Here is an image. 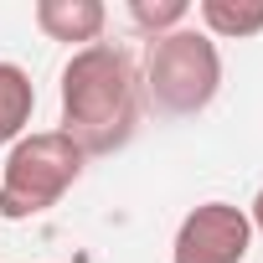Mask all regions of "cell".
Returning a JSON list of instances; mask_svg holds the SVG:
<instances>
[{
    "label": "cell",
    "instance_id": "9",
    "mask_svg": "<svg viewBox=\"0 0 263 263\" xmlns=\"http://www.w3.org/2000/svg\"><path fill=\"white\" fill-rule=\"evenodd\" d=\"M248 222H253V232H263V186H258V196H253V206H248Z\"/></svg>",
    "mask_w": 263,
    "mask_h": 263
},
{
    "label": "cell",
    "instance_id": "4",
    "mask_svg": "<svg viewBox=\"0 0 263 263\" xmlns=\"http://www.w3.org/2000/svg\"><path fill=\"white\" fill-rule=\"evenodd\" d=\"M253 248V222L232 201H201L181 217L171 263H242Z\"/></svg>",
    "mask_w": 263,
    "mask_h": 263
},
{
    "label": "cell",
    "instance_id": "2",
    "mask_svg": "<svg viewBox=\"0 0 263 263\" xmlns=\"http://www.w3.org/2000/svg\"><path fill=\"white\" fill-rule=\"evenodd\" d=\"M140 88L171 119H191V114L212 108V98L222 88V52H217V42L206 31H196V26H181L171 36H155L145 47Z\"/></svg>",
    "mask_w": 263,
    "mask_h": 263
},
{
    "label": "cell",
    "instance_id": "1",
    "mask_svg": "<svg viewBox=\"0 0 263 263\" xmlns=\"http://www.w3.org/2000/svg\"><path fill=\"white\" fill-rule=\"evenodd\" d=\"M140 62L119 42L78 47L62 67V135L83 155H108L135 140L140 124Z\"/></svg>",
    "mask_w": 263,
    "mask_h": 263
},
{
    "label": "cell",
    "instance_id": "3",
    "mask_svg": "<svg viewBox=\"0 0 263 263\" xmlns=\"http://www.w3.org/2000/svg\"><path fill=\"white\" fill-rule=\"evenodd\" d=\"M83 150L62 135V129H36L21 135L0 165V217L6 222H31L52 212L83 176Z\"/></svg>",
    "mask_w": 263,
    "mask_h": 263
},
{
    "label": "cell",
    "instance_id": "6",
    "mask_svg": "<svg viewBox=\"0 0 263 263\" xmlns=\"http://www.w3.org/2000/svg\"><path fill=\"white\" fill-rule=\"evenodd\" d=\"M36 114V88L21 62H0V145H16Z\"/></svg>",
    "mask_w": 263,
    "mask_h": 263
},
{
    "label": "cell",
    "instance_id": "5",
    "mask_svg": "<svg viewBox=\"0 0 263 263\" xmlns=\"http://www.w3.org/2000/svg\"><path fill=\"white\" fill-rule=\"evenodd\" d=\"M103 21H108V6L103 0H36V26L42 36L52 42H78V47H93L103 36Z\"/></svg>",
    "mask_w": 263,
    "mask_h": 263
},
{
    "label": "cell",
    "instance_id": "8",
    "mask_svg": "<svg viewBox=\"0 0 263 263\" xmlns=\"http://www.w3.org/2000/svg\"><path fill=\"white\" fill-rule=\"evenodd\" d=\"M186 16H191L186 0H129V21H135V31H145L150 42H155V36L181 31V26H186Z\"/></svg>",
    "mask_w": 263,
    "mask_h": 263
},
{
    "label": "cell",
    "instance_id": "7",
    "mask_svg": "<svg viewBox=\"0 0 263 263\" xmlns=\"http://www.w3.org/2000/svg\"><path fill=\"white\" fill-rule=\"evenodd\" d=\"M196 16H201L212 42L217 36L222 42H248V36L263 31V0H201Z\"/></svg>",
    "mask_w": 263,
    "mask_h": 263
}]
</instances>
